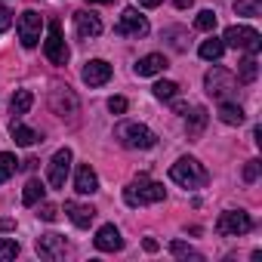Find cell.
<instances>
[{"label":"cell","mask_w":262,"mask_h":262,"mask_svg":"<svg viewBox=\"0 0 262 262\" xmlns=\"http://www.w3.org/2000/svg\"><path fill=\"white\" fill-rule=\"evenodd\" d=\"M114 139L123 145V148H155L158 145V136H155V129H148L145 123H136V120H123L114 126Z\"/></svg>","instance_id":"1"},{"label":"cell","mask_w":262,"mask_h":262,"mask_svg":"<svg viewBox=\"0 0 262 262\" xmlns=\"http://www.w3.org/2000/svg\"><path fill=\"white\" fill-rule=\"evenodd\" d=\"M167 198V191H164V185L161 182H151L145 173H139L133 182H129L126 188H123V201L129 204V207H145V204H158V201H164Z\"/></svg>","instance_id":"2"},{"label":"cell","mask_w":262,"mask_h":262,"mask_svg":"<svg viewBox=\"0 0 262 262\" xmlns=\"http://www.w3.org/2000/svg\"><path fill=\"white\" fill-rule=\"evenodd\" d=\"M170 179L176 185H182V188H204L210 182V173H207V167L198 158H179L170 167Z\"/></svg>","instance_id":"3"},{"label":"cell","mask_w":262,"mask_h":262,"mask_svg":"<svg viewBox=\"0 0 262 262\" xmlns=\"http://www.w3.org/2000/svg\"><path fill=\"white\" fill-rule=\"evenodd\" d=\"M222 43H225V47H234V50H244V53H250V56H256V53L262 50L259 31H256V28H247V25H231V28H225Z\"/></svg>","instance_id":"4"},{"label":"cell","mask_w":262,"mask_h":262,"mask_svg":"<svg viewBox=\"0 0 262 262\" xmlns=\"http://www.w3.org/2000/svg\"><path fill=\"white\" fill-rule=\"evenodd\" d=\"M204 86H207V93H210L213 99L225 102V99L237 90V80H234V74H231V71H225V68L213 65V68L207 71V77H204Z\"/></svg>","instance_id":"5"},{"label":"cell","mask_w":262,"mask_h":262,"mask_svg":"<svg viewBox=\"0 0 262 262\" xmlns=\"http://www.w3.org/2000/svg\"><path fill=\"white\" fill-rule=\"evenodd\" d=\"M250 228H253V219L244 210H225L216 219V234H222V237H237V234H247Z\"/></svg>","instance_id":"6"},{"label":"cell","mask_w":262,"mask_h":262,"mask_svg":"<svg viewBox=\"0 0 262 262\" xmlns=\"http://www.w3.org/2000/svg\"><path fill=\"white\" fill-rule=\"evenodd\" d=\"M40 28H43V16L34 13V10H25L16 22V31H19V40L25 50H34L40 43Z\"/></svg>","instance_id":"7"},{"label":"cell","mask_w":262,"mask_h":262,"mask_svg":"<svg viewBox=\"0 0 262 262\" xmlns=\"http://www.w3.org/2000/svg\"><path fill=\"white\" fill-rule=\"evenodd\" d=\"M114 34H120V37H145L148 34V19L139 16L136 7H126L120 13L117 25H114Z\"/></svg>","instance_id":"8"},{"label":"cell","mask_w":262,"mask_h":262,"mask_svg":"<svg viewBox=\"0 0 262 262\" xmlns=\"http://www.w3.org/2000/svg\"><path fill=\"white\" fill-rule=\"evenodd\" d=\"M43 50H47V59L53 65H65L68 62V43L62 37V25L59 22H50V31H47V40H43Z\"/></svg>","instance_id":"9"},{"label":"cell","mask_w":262,"mask_h":262,"mask_svg":"<svg viewBox=\"0 0 262 262\" xmlns=\"http://www.w3.org/2000/svg\"><path fill=\"white\" fill-rule=\"evenodd\" d=\"M68 170H71V148H59L50 161V170H47V179L53 188H65V179H68Z\"/></svg>","instance_id":"10"},{"label":"cell","mask_w":262,"mask_h":262,"mask_svg":"<svg viewBox=\"0 0 262 262\" xmlns=\"http://www.w3.org/2000/svg\"><path fill=\"white\" fill-rule=\"evenodd\" d=\"M83 83L86 86H102V83H108L111 80V65L105 62V59H90L86 65H83Z\"/></svg>","instance_id":"11"},{"label":"cell","mask_w":262,"mask_h":262,"mask_svg":"<svg viewBox=\"0 0 262 262\" xmlns=\"http://www.w3.org/2000/svg\"><path fill=\"white\" fill-rule=\"evenodd\" d=\"M50 108L56 111V114H74L77 111V96L68 90V86H56L53 93H50Z\"/></svg>","instance_id":"12"},{"label":"cell","mask_w":262,"mask_h":262,"mask_svg":"<svg viewBox=\"0 0 262 262\" xmlns=\"http://www.w3.org/2000/svg\"><path fill=\"white\" fill-rule=\"evenodd\" d=\"M93 244H96V250H102V253H117V250L123 247V237H120V231L108 222V225H102V228L96 231Z\"/></svg>","instance_id":"13"},{"label":"cell","mask_w":262,"mask_h":262,"mask_svg":"<svg viewBox=\"0 0 262 262\" xmlns=\"http://www.w3.org/2000/svg\"><path fill=\"white\" fill-rule=\"evenodd\" d=\"M37 253H40V259H50V262L62 259L65 256V237L62 234H40L37 237Z\"/></svg>","instance_id":"14"},{"label":"cell","mask_w":262,"mask_h":262,"mask_svg":"<svg viewBox=\"0 0 262 262\" xmlns=\"http://www.w3.org/2000/svg\"><path fill=\"white\" fill-rule=\"evenodd\" d=\"M74 191L77 194H96L99 191V176L90 164H80L77 173H74Z\"/></svg>","instance_id":"15"},{"label":"cell","mask_w":262,"mask_h":262,"mask_svg":"<svg viewBox=\"0 0 262 262\" xmlns=\"http://www.w3.org/2000/svg\"><path fill=\"white\" fill-rule=\"evenodd\" d=\"M65 213H68V219H71L77 228H90L93 219H96V210L86 207V204H77V201H65Z\"/></svg>","instance_id":"16"},{"label":"cell","mask_w":262,"mask_h":262,"mask_svg":"<svg viewBox=\"0 0 262 262\" xmlns=\"http://www.w3.org/2000/svg\"><path fill=\"white\" fill-rule=\"evenodd\" d=\"M74 25H77V34L80 37H99L102 34V22H99L96 13H86V10L74 13Z\"/></svg>","instance_id":"17"},{"label":"cell","mask_w":262,"mask_h":262,"mask_svg":"<svg viewBox=\"0 0 262 262\" xmlns=\"http://www.w3.org/2000/svg\"><path fill=\"white\" fill-rule=\"evenodd\" d=\"M167 68V59L161 56V53H148V56H142L139 62H136V74L139 77H155V74H161Z\"/></svg>","instance_id":"18"},{"label":"cell","mask_w":262,"mask_h":262,"mask_svg":"<svg viewBox=\"0 0 262 262\" xmlns=\"http://www.w3.org/2000/svg\"><path fill=\"white\" fill-rule=\"evenodd\" d=\"M10 133H13V142L16 145H34V142H40V133L37 129H31V126H25V123H19V117L10 123Z\"/></svg>","instance_id":"19"},{"label":"cell","mask_w":262,"mask_h":262,"mask_svg":"<svg viewBox=\"0 0 262 262\" xmlns=\"http://www.w3.org/2000/svg\"><path fill=\"white\" fill-rule=\"evenodd\" d=\"M31 105H34L31 90H16V93H13V99H10V111H13L16 117L28 114V111H31Z\"/></svg>","instance_id":"20"},{"label":"cell","mask_w":262,"mask_h":262,"mask_svg":"<svg viewBox=\"0 0 262 262\" xmlns=\"http://www.w3.org/2000/svg\"><path fill=\"white\" fill-rule=\"evenodd\" d=\"M219 120H222V123H228V126H237V123H244V108L225 99V102L219 105Z\"/></svg>","instance_id":"21"},{"label":"cell","mask_w":262,"mask_h":262,"mask_svg":"<svg viewBox=\"0 0 262 262\" xmlns=\"http://www.w3.org/2000/svg\"><path fill=\"white\" fill-rule=\"evenodd\" d=\"M43 194H47V185H43L40 179H28V185H25V191H22V204H25V207H34V204L43 201Z\"/></svg>","instance_id":"22"},{"label":"cell","mask_w":262,"mask_h":262,"mask_svg":"<svg viewBox=\"0 0 262 262\" xmlns=\"http://www.w3.org/2000/svg\"><path fill=\"white\" fill-rule=\"evenodd\" d=\"M207 120H210L207 108H194V111L188 114V139H201L204 126H207Z\"/></svg>","instance_id":"23"},{"label":"cell","mask_w":262,"mask_h":262,"mask_svg":"<svg viewBox=\"0 0 262 262\" xmlns=\"http://www.w3.org/2000/svg\"><path fill=\"white\" fill-rule=\"evenodd\" d=\"M198 53H201V59H207V62H219L222 53H225V43H222V37H210V40L201 43Z\"/></svg>","instance_id":"24"},{"label":"cell","mask_w":262,"mask_h":262,"mask_svg":"<svg viewBox=\"0 0 262 262\" xmlns=\"http://www.w3.org/2000/svg\"><path fill=\"white\" fill-rule=\"evenodd\" d=\"M256 74H259V62H256V56L247 53V59H244L241 68H237V80H241V83H253Z\"/></svg>","instance_id":"25"},{"label":"cell","mask_w":262,"mask_h":262,"mask_svg":"<svg viewBox=\"0 0 262 262\" xmlns=\"http://www.w3.org/2000/svg\"><path fill=\"white\" fill-rule=\"evenodd\" d=\"M170 253L176 256V259H191V262H204V256L194 250V247H188L185 241H173L170 244Z\"/></svg>","instance_id":"26"},{"label":"cell","mask_w":262,"mask_h":262,"mask_svg":"<svg viewBox=\"0 0 262 262\" xmlns=\"http://www.w3.org/2000/svg\"><path fill=\"white\" fill-rule=\"evenodd\" d=\"M16 167H19V161H16V155H10V151H0V185H4L13 173H16Z\"/></svg>","instance_id":"27"},{"label":"cell","mask_w":262,"mask_h":262,"mask_svg":"<svg viewBox=\"0 0 262 262\" xmlns=\"http://www.w3.org/2000/svg\"><path fill=\"white\" fill-rule=\"evenodd\" d=\"M234 13L237 16H262V0H237L234 4Z\"/></svg>","instance_id":"28"},{"label":"cell","mask_w":262,"mask_h":262,"mask_svg":"<svg viewBox=\"0 0 262 262\" xmlns=\"http://www.w3.org/2000/svg\"><path fill=\"white\" fill-rule=\"evenodd\" d=\"M19 244L16 241H10V237H0V262H10V259H16L19 256Z\"/></svg>","instance_id":"29"},{"label":"cell","mask_w":262,"mask_h":262,"mask_svg":"<svg viewBox=\"0 0 262 262\" xmlns=\"http://www.w3.org/2000/svg\"><path fill=\"white\" fill-rule=\"evenodd\" d=\"M194 28H198V31H213V28H216V13H213V10H201L198 19H194Z\"/></svg>","instance_id":"30"},{"label":"cell","mask_w":262,"mask_h":262,"mask_svg":"<svg viewBox=\"0 0 262 262\" xmlns=\"http://www.w3.org/2000/svg\"><path fill=\"white\" fill-rule=\"evenodd\" d=\"M176 93H179V86L173 80H158L155 83V96L158 99H176Z\"/></svg>","instance_id":"31"},{"label":"cell","mask_w":262,"mask_h":262,"mask_svg":"<svg viewBox=\"0 0 262 262\" xmlns=\"http://www.w3.org/2000/svg\"><path fill=\"white\" fill-rule=\"evenodd\" d=\"M164 34H170V37H176V40H170V43H173V50H185V37H188V34H185L182 28H167Z\"/></svg>","instance_id":"32"},{"label":"cell","mask_w":262,"mask_h":262,"mask_svg":"<svg viewBox=\"0 0 262 262\" xmlns=\"http://www.w3.org/2000/svg\"><path fill=\"white\" fill-rule=\"evenodd\" d=\"M126 108H129V102H126L123 96H111V99H108V111H111V114H123Z\"/></svg>","instance_id":"33"},{"label":"cell","mask_w":262,"mask_h":262,"mask_svg":"<svg viewBox=\"0 0 262 262\" xmlns=\"http://www.w3.org/2000/svg\"><path fill=\"white\" fill-rule=\"evenodd\" d=\"M43 222H56L59 219V207L56 204H40V213H37Z\"/></svg>","instance_id":"34"},{"label":"cell","mask_w":262,"mask_h":262,"mask_svg":"<svg viewBox=\"0 0 262 262\" xmlns=\"http://www.w3.org/2000/svg\"><path fill=\"white\" fill-rule=\"evenodd\" d=\"M256 176H259V161H250L244 167V182H256Z\"/></svg>","instance_id":"35"},{"label":"cell","mask_w":262,"mask_h":262,"mask_svg":"<svg viewBox=\"0 0 262 262\" xmlns=\"http://www.w3.org/2000/svg\"><path fill=\"white\" fill-rule=\"evenodd\" d=\"M10 25H13V13H10L7 7H0V34H4Z\"/></svg>","instance_id":"36"},{"label":"cell","mask_w":262,"mask_h":262,"mask_svg":"<svg viewBox=\"0 0 262 262\" xmlns=\"http://www.w3.org/2000/svg\"><path fill=\"white\" fill-rule=\"evenodd\" d=\"M139 4H142V7H148V10H155V7H161V4H164V0H139Z\"/></svg>","instance_id":"37"},{"label":"cell","mask_w":262,"mask_h":262,"mask_svg":"<svg viewBox=\"0 0 262 262\" xmlns=\"http://www.w3.org/2000/svg\"><path fill=\"white\" fill-rule=\"evenodd\" d=\"M173 4H176V7H179V10H188V7H191V4H194V0H173Z\"/></svg>","instance_id":"38"},{"label":"cell","mask_w":262,"mask_h":262,"mask_svg":"<svg viewBox=\"0 0 262 262\" xmlns=\"http://www.w3.org/2000/svg\"><path fill=\"white\" fill-rule=\"evenodd\" d=\"M37 164H40V161H37V158H28V161H25V164H22V167H25V170H34V167H37Z\"/></svg>","instance_id":"39"},{"label":"cell","mask_w":262,"mask_h":262,"mask_svg":"<svg viewBox=\"0 0 262 262\" xmlns=\"http://www.w3.org/2000/svg\"><path fill=\"white\" fill-rule=\"evenodd\" d=\"M145 250H148V253H155V250H158V241H151V237H145Z\"/></svg>","instance_id":"40"},{"label":"cell","mask_w":262,"mask_h":262,"mask_svg":"<svg viewBox=\"0 0 262 262\" xmlns=\"http://www.w3.org/2000/svg\"><path fill=\"white\" fill-rule=\"evenodd\" d=\"M13 228V219H0V231H10Z\"/></svg>","instance_id":"41"},{"label":"cell","mask_w":262,"mask_h":262,"mask_svg":"<svg viewBox=\"0 0 262 262\" xmlns=\"http://www.w3.org/2000/svg\"><path fill=\"white\" fill-rule=\"evenodd\" d=\"M86 4H111V0H86Z\"/></svg>","instance_id":"42"}]
</instances>
